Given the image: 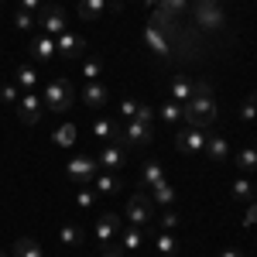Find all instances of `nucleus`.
<instances>
[{"mask_svg":"<svg viewBox=\"0 0 257 257\" xmlns=\"http://www.w3.org/2000/svg\"><path fill=\"white\" fill-rule=\"evenodd\" d=\"M151 192H155V202H158V206H165V209H168V206H175V189H172L165 178H161L158 185H151Z\"/></svg>","mask_w":257,"mask_h":257,"instance_id":"26","label":"nucleus"},{"mask_svg":"<svg viewBox=\"0 0 257 257\" xmlns=\"http://www.w3.org/2000/svg\"><path fill=\"white\" fill-rule=\"evenodd\" d=\"M0 4H4V0H0Z\"/></svg>","mask_w":257,"mask_h":257,"instance_id":"46","label":"nucleus"},{"mask_svg":"<svg viewBox=\"0 0 257 257\" xmlns=\"http://www.w3.org/2000/svg\"><path fill=\"white\" fill-rule=\"evenodd\" d=\"M206 141H209V134L202 127H189V131L175 134V148L182 155H206Z\"/></svg>","mask_w":257,"mask_h":257,"instance_id":"5","label":"nucleus"},{"mask_svg":"<svg viewBox=\"0 0 257 257\" xmlns=\"http://www.w3.org/2000/svg\"><path fill=\"white\" fill-rule=\"evenodd\" d=\"M93 189H96L99 196H113V192H120V178L113 175V172H99V175L93 178Z\"/></svg>","mask_w":257,"mask_h":257,"instance_id":"18","label":"nucleus"},{"mask_svg":"<svg viewBox=\"0 0 257 257\" xmlns=\"http://www.w3.org/2000/svg\"><path fill=\"white\" fill-rule=\"evenodd\" d=\"M106 11H120V0H79L82 21H99Z\"/></svg>","mask_w":257,"mask_h":257,"instance_id":"13","label":"nucleus"},{"mask_svg":"<svg viewBox=\"0 0 257 257\" xmlns=\"http://www.w3.org/2000/svg\"><path fill=\"white\" fill-rule=\"evenodd\" d=\"M120 247L123 250H141V243H144V230L141 226H127V230H120Z\"/></svg>","mask_w":257,"mask_h":257,"instance_id":"21","label":"nucleus"},{"mask_svg":"<svg viewBox=\"0 0 257 257\" xmlns=\"http://www.w3.org/2000/svg\"><path fill=\"white\" fill-rule=\"evenodd\" d=\"M0 257H7V254H0Z\"/></svg>","mask_w":257,"mask_h":257,"instance_id":"45","label":"nucleus"},{"mask_svg":"<svg viewBox=\"0 0 257 257\" xmlns=\"http://www.w3.org/2000/svg\"><path fill=\"white\" fill-rule=\"evenodd\" d=\"M55 48H59L62 59H82V52H86V38H82L79 31H62L59 38H55Z\"/></svg>","mask_w":257,"mask_h":257,"instance_id":"9","label":"nucleus"},{"mask_svg":"<svg viewBox=\"0 0 257 257\" xmlns=\"http://www.w3.org/2000/svg\"><path fill=\"white\" fill-rule=\"evenodd\" d=\"M175 226H178V213H172V206H168V209L161 213V230H168V233H172Z\"/></svg>","mask_w":257,"mask_h":257,"instance_id":"36","label":"nucleus"},{"mask_svg":"<svg viewBox=\"0 0 257 257\" xmlns=\"http://www.w3.org/2000/svg\"><path fill=\"white\" fill-rule=\"evenodd\" d=\"M35 24H38V14H28V11H18L14 14V28L18 31H31Z\"/></svg>","mask_w":257,"mask_h":257,"instance_id":"34","label":"nucleus"},{"mask_svg":"<svg viewBox=\"0 0 257 257\" xmlns=\"http://www.w3.org/2000/svg\"><path fill=\"white\" fill-rule=\"evenodd\" d=\"M243 226H257V202H247V213H243Z\"/></svg>","mask_w":257,"mask_h":257,"instance_id":"40","label":"nucleus"},{"mask_svg":"<svg viewBox=\"0 0 257 257\" xmlns=\"http://www.w3.org/2000/svg\"><path fill=\"white\" fill-rule=\"evenodd\" d=\"M52 141H55L59 148H72V144H76V127H72V123H62L59 131L52 134Z\"/></svg>","mask_w":257,"mask_h":257,"instance_id":"30","label":"nucleus"},{"mask_svg":"<svg viewBox=\"0 0 257 257\" xmlns=\"http://www.w3.org/2000/svg\"><path fill=\"white\" fill-rule=\"evenodd\" d=\"M14 82H18V89H35L38 86V69L35 65H18V72H14Z\"/></svg>","mask_w":257,"mask_h":257,"instance_id":"20","label":"nucleus"},{"mask_svg":"<svg viewBox=\"0 0 257 257\" xmlns=\"http://www.w3.org/2000/svg\"><path fill=\"white\" fill-rule=\"evenodd\" d=\"M38 24H41V35H48V38H59L62 31H69L65 11H62L59 4H45L38 11Z\"/></svg>","mask_w":257,"mask_h":257,"instance_id":"4","label":"nucleus"},{"mask_svg":"<svg viewBox=\"0 0 257 257\" xmlns=\"http://www.w3.org/2000/svg\"><path fill=\"white\" fill-rule=\"evenodd\" d=\"M69 178L76 182V185H93V178L99 175V165H96V158H89V155H82V158H72L69 161Z\"/></svg>","mask_w":257,"mask_h":257,"instance_id":"6","label":"nucleus"},{"mask_svg":"<svg viewBox=\"0 0 257 257\" xmlns=\"http://www.w3.org/2000/svg\"><path fill=\"white\" fill-rule=\"evenodd\" d=\"M196 18H199V24H202V28H209V31L223 28V11L216 7V0H199Z\"/></svg>","mask_w":257,"mask_h":257,"instance_id":"14","label":"nucleus"},{"mask_svg":"<svg viewBox=\"0 0 257 257\" xmlns=\"http://www.w3.org/2000/svg\"><path fill=\"white\" fill-rule=\"evenodd\" d=\"M96 165H99V172H117V168L127 165V155H123L120 144H106V148L96 155Z\"/></svg>","mask_w":257,"mask_h":257,"instance_id":"12","label":"nucleus"},{"mask_svg":"<svg viewBox=\"0 0 257 257\" xmlns=\"http://www.w3.org/2000/svg\"><path fill=\"white\" fill-rule=\"evenodd\" d=\"M151 138H155L151 123H141V120H127V123H123V144L144 148V144H151Z\"/></svg>","mask_w":257,"mask_h":257,"instance_id":"10","label":"nucleus"},{"mask_svg":"<svg viewBox=\"0 0 257 257\" xmlns=\"http://www.w3.org/2000/svg\"><path fill=\"white\" fill-rule=\"evenodd\" d=\"M144 41L151 45V52H155V55H168V41H165V35H161L151 21H148V28H144Z\"/></svg>","mask_w":257,"mask_h":257,"instance_id":"19","label":"nucleus"},{"mask_svg":"<svg viewBox=\"0 0 257 257\" xmlns=\"http://www.w3.org/2000/svg\"><path fill=\"white\" fill-rule=\"evenodd\" d=\"M192 96H213L209 82H192Z\"/></svg>","mask_w":257,"mask_h":257,"instance_id":"41","label":"nucleus"},{"mask_svg":"<svg viewBox=\"0 0 257 257\" xmlns=\"http://www.w3.org/2000/svg\"><path fill=\"white\" fill-rule=\"evenodd\" d=\"M123 216H127V223H131V226H148V223L155 219V206H151V199L144 196V189H138L134 196L127 199Z\"/></svg>","mask_w":257,"mask_h":257,"instance_id":"3","label":"nucleus"},{"mask_svg":"<svg viewBox=\"0 0 257 257\" xmlns=\"http://www.w3.org/2000/svg\"><path fill=\"white\" fill-rule=\"evenodd\" d=\"M219 257H243L240 250H219Z\"/></svg>","mask_w":257,"mask_h":257,"instance_id":"43","label":"nucleus"},{"mask_svg":"<svg viewBox=\"0 0 257 257\" xmlns=\"http://www.w3.org/2000/svg\"><path fill=\"white\" fill-rule=\"evenodd\" d=\"M216 113H219V106L213 96H192L189 103H182V120L189 127H202L206 131V127L216 123Z\"/></svg>","mask_w":257,"mask_h":257,"instance_id":"1","label":"nucleus"},{"mask_svg":"<svg viewBox=\"0 0 257 257\" xmlns=\"http://www.w3.org/2000/svg\"><path fill=\"white\" fill-rule=\"evenodd\" d=\"M82 76H86L89 82H96L99 76H103V62H99V59H86V62H82Z\"/></svg>","mask_w":257,"mask_h":257,"instance_id":"33","label":"nucleus"},{"mask_svg":"<svg viewBox=\"0 0 257 257\" xmlns=\"http://www.w3.org/2000/svg\"><path fill=\"white\" fill-rule=\"evenodd\" d=\"M28 55L35 62H52L59 55V48H55V38H48V35H35V38H28Z\"/></svg>","mask_w":257,"mask_h":257,"instance_id":"11","label":"nucleus"},{"mask_svg":"<svg viewBox=\"0 0 257 257\" xmlns=\"http://www.w3.org/2000/svg\"><path fill=\"white\" fill-rule=\"evenodd\" d=\"M158 120H165L168 127H178V123H182V103H175V99L165 103V106L158 110Z\"/></svg>","mask_w":257,"mask_h":257,"instance_id":"27","label":"nucleus"},{"mask_svg":"<svg viewBox=\"0 0 257 257\" xmlns=\"http://www.w3.org/2000/svg\"><path fill=\"white\" fill-rule=\"evenodd\" d=\"M155 117H158V113H155L148 103H138V117L134 120H141V123H155Z\"/></svg>","mask_w":257,"mask_h":257,"instance_id":"37","label":"nucleus"},{"mask_svg":"<svg viewBox=\"0 0 257 257\" xmlns=\"http://www.w3.org/2000/svg\"><path fill=\"white\" fill-rule=\"evenodd\" d=\"M0 99H4V103H11V106H18V99H21L18 82H0Z\"/></svg>","mask_w":257,"mask_h":257,"instance_id":"32","label":"nucleus"},{"mask_svg":"<svg viewBox=\"0 0 257 257\" xmlns=\"http://www.w3.org/2000/svg\"><path fill=\"white\" fill-rule=\"evenodd\" d=\"M82 103H86V106H93V110H99V106H106V103H110V89H106V86H99V82H89V86L82 89Z\"/></svg>","mask_w":257,"mask_h":257,"instance_id":"15","label":"nucleus"},{"mask_svg":"<svg viewBox=\"0 0 257 257\" xmlns=\"http://www.w3.org/2000/svg\"><path fill=\"white\" fill-rule=\"evenodd\" d=\"M41 103H45V110H52V113H65V110L76 103V86L69 79H48L45 89H41Z\"/></svg>","mask_w":257,"mask_h":257,"instance_id":"2","label":"nucleus"},{"mask_svg":"<svg viewBox=\"0 0 257 257\" xmlns=\"http://www.w3.org/2000/svg\"><path fill=\"white\" fill-rule=\"evenodd\" d=\"M240 117L250 120V123H257V103H254V99H247V103L240 106Z\"/></svg>","mask_w":257,"mask_h":257,"instance_id":"38","label":"nucleus"},{"mask_svg":"<svg viewBox=\"0 0 257 257\" xmlns=\"http://www.w3.org/2000/svg\"><path fill=\"white\" fill-rule=\"evenodd\" d=\"M230 196L237 199V202H243V206L254 202V182H250V178H237V182L230 185Z\"/></svg>","mask_w":257,"mask_h":257,"instance_id":"22","label":"nucleus"},{"mask_svg":"<svg viewBox=\"0 0 257 257\" xmlns=\"http://www.w3.org/2000/svg\"><path fill=\"white\" fill-rule=\"evenodd\" d=\"M96 202H99V192H96V189H86V185H82L79 192H76V206H79V209H86V213H89V209H96Z\"/></svg>","mask_w":257,"mask_h":257,"instance_id":"29","label":"nucleus"},{"mask_svg":"<svg viewBox=\"0 0 257 257\" xmlns=\"http://www.w3.org/2000/svg\"><path fill=\"white\" fill-rule=\"evenodd\" d=\"M172 99L175 103H189L192 99V79H185V76L172 79Z\"/></svg>","mask_w":257,"mask_h":257,"instance_id":"24","label":"nucleus"},{"mask_svg":"<svg viewBox=\"0 0 257 257\" xmlns=\"http://www.w3.org/2000/svg\"><path fill=\"white\" fill-rule=\"evenodd\" d=\"M103 257H123V250H117V247L110 243V247H103Z\"/></svg>","mask_w":257,"mask_h":257,"instance_id":"42","label":"nucleus"},{"mask_svg":"<svg viewBox=\"0 0 257 257\" xmlns=\"http://www.w3.org/2000/svg\"><path fill=\"white\" fill-rule=\"evenodd\" d=\"M250 99H254V103H257V93H254V96H250Z\"/></svg>","mask_w":257,"mask_h":257,"instance_id":"44","label":"nucleus"},{"mask_svg":"<svg viewBox=\"0 0 257 257\" xmlns=\"http://www.w3.org/2000/svg\"><path fill=\"white\" fill-rule=\"evenodd\" d=\"M155 250H158L161 257H175V254H178V240L172 237L168 230H161L158 240H155Z\"/></svg>","mask_w":257,"mask_h":257,"instance_id":"25","label":"nucleus"},{"mask_svg":"<svg viewBox=\"0 0 257 257\" xmlns=\"http://www.w3.org/2000/svg\"><path fill=\"white\" fill-rule=\"evenodd\" d=\"M237 165H240V172H254L257 168V148H243L237 155Z\"/></svg>","mask_w":257,"mask_h":257,"instance_id":"31","label":"nucleus"},{"mask_svg":"<svg viewBox=\"0 0 257 257\" xmlns=\"http://www.w3.org/2000/svg\"><path fill=\"white\" fill-rule=\"evenodd\" d=\"M59 240L65 243V247H79L82 243V226H76V223H65L59 230Z\"/></svg>","mask_w":257,"mask_h":257,"instance_id":"28","label":"nucleus"},{"mask_svg":"<svg viewBox=\"0 0 257 257\" xmlns=\"http://www.w3.org/2000/svg\"><path fill=\"white\" fill-rule=\"evenodd\" d=\"M11 257H41V243L35 237H21V240H14Z\"/></svg>","mask_w":257,"mask_h":257,"instance_id":"17","label":"nucleus"},{"mask_svg":"<svg viewBox=\"0 0 257 257\" xmlns=\"http://www.w3.org/2000/svg\"><path fill=\"white\" fill-rule=\"evenodd\" d=\"M120 117H123V120L138 117V99H120Z\"/></svg>","mask_w":257,"mask_h":257,"instance_id":"35","label":"nucleus"},{"mask_svg":"<svg viewBox=\"0 0 257 257\" xmlns=\"http://www.w3.org/2000/svg\"><path fill=\"white\" fill-rule=\"evenodd\" d=\"M120 213H99V219H96V243L99 247H110V243H117V237H120Z\"/></svg>","mask_w":257,"mask_h":257,"instance_id":"7","label":"nucleus"},{"mask_svg":"<svg viewBox=\"0 0 257 257\" xmlns=\"http://www.w3.org/2000/svg\"><path fill=\"white\" fill-rule=\"evenodd\" d=\"M161 178H165V168H161L158 161H144V168H141V189H151V185H158Z\"/></svg>","mask_w":257,"mask_h":257,"instance_id":"16","label":"nucleus"},{"mask_svg":"<svg viewBox=\"0 0 257 257\" xmlns=\"http://www.w3.org/2000/svg\"><path fill=\"white\" fill-rule=\"evenodd\" d=\"M18 120L21 123H28V127H35L41 120V113H45V103H41V96H35V93H24V96L18 99Z\"/></svg>","mask_w":257,"mask_h":257,"instance_id":"8","label":"nucleus"},{"mask_svg":"<svg viewBox=\"0 0 257 257\" xmlns=\"http://www.w3.org/2000/svg\"><path fill=\"white\" fill-rule=\"evenodd\" d=\"M206 158H213V161H226L230 158V144H226V138H209L206 141Z\"/></svg>","mask_w":257,"mask_h":257,"instance_id":"23","label":"nucleus"},{"mask_svg":"<svg viewBox=\"0 0 257 257\" xmlns=\"http://www.w3.org/2000/svg\"><path fill=\"white\" fill-rule=\"evenodd\" d=\"M45 7V0H18V11H28V14H38Z\"/></svg>","mask_w":257,"mask_h":257,"instance_id":"39","label":"nucleus"}]
</instances>
